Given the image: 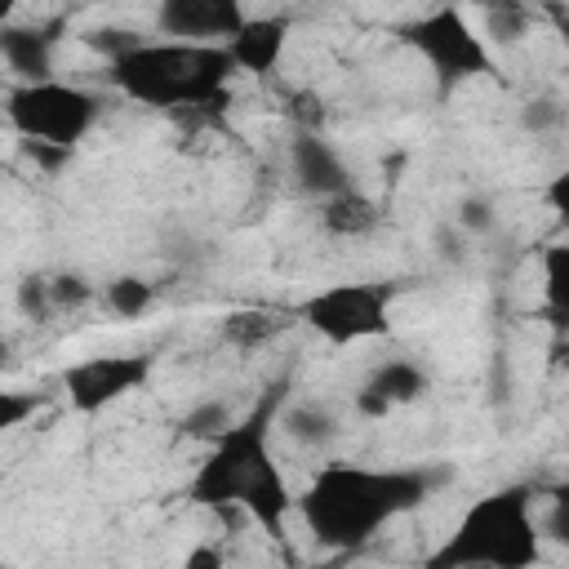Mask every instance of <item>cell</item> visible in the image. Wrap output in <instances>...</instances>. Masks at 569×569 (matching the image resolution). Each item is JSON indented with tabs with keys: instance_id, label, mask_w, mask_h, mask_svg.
Here are the masks:
<instances>
[{
	"instance_id": "obj_1",
	"label": "cell",
	"mask_w": 569,
	"mask_h": 569,
	"mask_svg": "<svg viewBox=\"0 0 569 569\" xmlns=\"http://www.w3.org/2000/svg\"><path fill=\"white\" fill-rule=\"evenodd\" d=\"M284 396H289V378H276L244 418H231V427L218 440H209V453L200 458L187 498L209 511H227V507L249 511V520L262 525V533L284 551V560H293V542L284 529L293 516V489L271 453V427Z\"/></svg>"
},
{
	"instance_id": "obj_2",
	"label": "cell",
	"mask_w": 569,
	"mask_h": 569,
	"mask_svg": "<svg viewBox=\"0 0 569 569\" xmlns=\"http://www.w3.org/2000/svg\"><path fill=\"white\" fill-rule=\"evenodd\" d=\"M440 485H449L445 467L329 462L307 480L302 493H293V511L325 551H360L382 525L418 511Z\"/></svg>"
},
{
	"instance_id": "obj_3",
	"label": "cell",
	"mask_w": 569,
	"mask_h": 569,
	"mask_svg": "<svg viewBox=\"0 0 569 569\" xmlns=\"http://www.w3.org/2000/svg\"><path fill=\"white\" fill-rule=\"evenodd\" d=\"M107 80L142 107H222L236 80V62L222 44L133 40L107 58Z\"/></svg>"
},
{
	"instance_id": "obj_4",
	"label": "cell",
	"mask_w": 569,
	"mask_h": 569,
	"mask_svg": "<svg viewBox=\"0 0 569 569\" xmlns=\"http://www.w3.org/2000/svg\"><path fill=\"white\" fill-rule=\"evenodd\" d=\"M538 560L542 542L533 520V485L516 480L480 493L445 533V542L427 551L422 569H533Z\"/></svg>"
},
{
	"instance_id": "obj_5",
	"label": "cell",
	"mask_w": 569,
	"mask_h": 569,
	"mask_svg": "<svg viewBox=\"0 0 569 569\" xmlns=\"http://www.w3.org/2000/svg\"><path fill=\"white\" fill-rule=\"evenodd\" d=\"M98 111H102V98L67 80L18 84L4 98V120L27 138V147H53L67 156L98 124Z\"/></svg>"
},
{
	"instance_id": "obj_6",
	"label": "cell",
	"mask_w": 569,
	"mask_h": 569,
	"mask_svg": "<svg viewBox=\"0 0 569 569\" xmlns=\"http://www.w3.org/2000/svg\"><path fill=\"white\" fill-rule=\"evenodd\" d=\"M400 40L431 67L440 93H453L458 84H467V80L493 71V58H489L485 36H480V31L467 22V13L453 9V4L413 18V22L400 31Z\"/></svg>"
},
{
	"instance_id": "obj_7",
	"label": "cell",
	"mask_w": 569,
	"mask_h": 569,
	"mask_svg": "<svg viewBox=\"0 0 569 569\" xmlns=\"http://www.w3.org/2000/svg\"><path fill=\"white\" fill-rule=\"evenodd\" d=\"M298 316L329 347H351V342H365V338H382L391 329V284L338 280V284L311 293L298 307Z\"/></svg>"
},
{
	"instance_id": "obj_8",
	"label": "cell",
	"mask_w": 569,
	"mask_h": 569,
	"mask_svg": "<svg viewBox=\"0 0 569 569\" xmlns=\"http://www.w3.org/2000/svg\"><path fill=\"white\" fill-rule=\"evenodd\" d=\"M156 369V356L129 351V356H89L71 369H62V391L76 413H98L129 391H138Z\"/></svg>"
},
{
	"instance_id": "obj_9",
	"label": "cell",
	"mask_w": 569,
	"mask_h": 569,
	"mask_svg": "<svg viewBox=\"0 0 569 569\" xmlns=\"http://www.w3.org/2000/svg\"><path fill=\"white\" fill-rule=\"evenodd\" d=\"M244 9L236 0H164L156 9V27L182 44H227L244 27Z\"/></svg>"
},
{
	"instance_id": "obj_10",
	"label": "cell",
	"mask_w": 569,
	"mask_h": 569,
	"mask_svg": "<svg viewBox=\"0 0 569 569\" xmlns=\"http://www.w3.org/2000/svg\"><path fill=\"white\" fill-rule=\"evenodd\" d=\"M289 160H293V178L307 196L316 200H333L342 191H351V173L342 164V156L333 151V142H325L320 133H298L293 147H289Z\"/></svg>"
},
{
	"instance_id": "obj_11",
	"label": "cell",
	"mask_w": 569,
	"mask_h": 569,
	"mask_svg": "<svg viewBox=\"0 0 569 569\" xmlns=\"http://www.w3.org/2000/svg\"><path fill=\"white\" fill-rule=\"evenodd\" d=\"M284 36H289V18L280 13H267V18H244V27L222 44L236 62V71H249V76H271L280 53H284Z\"/></svg>"
},
{
	"instance_id": "obj_12",
	"label": "cell",
	"mask_w": 569,
	"mask_h": 569,
	"mask_svg": "<svg viewBox=\"0 0 569 569\" xmlns=\"http://www.w3.org/2000/svg\"><path fill=\"white\" fill-rule=\"evenodd\" d=\"M427 387H431L427 369H418L413 360H387V365L365 382V391L356 396V409H360L365 418H382V413H391L396 405L418 400Z\"/></svg>"
},
{
	"instance_id": "obj_13",
	"label": "cell",
	"mask_w": 569,
	"mask_h": 569,
	"mask_svg": "<svg viewBox=\"0 0 569 569\" xmlns=\"http://www.w3.org/2000/svg\"><path fill=\"white\" fill-rule=\"evenodd\" d=\"M58 27H18V22H4L0 27V58L9 62V71L22 76V84H36V80H53V36Z\"/></svg>"
},
{
	"instance_id": "obj_14",
	"label": "cell",
	"mask_w": 569,
	"mask_h": 569,
	"mask_svg": "<svg viewBox=\"0 0 569 569\" xmlns=\"http://www.w3.org/2000/svg\"><path fill=\"white\" fill-rule=\"evenodd\" d=\"M320 204H325L320 218H325V227L333 236H365V231L378 227V204L369 196H360L356 187L342 191V196H333V200H320Z\"/></svg>"
},
{
	"instance_id": "obj_15",
	"label": "cell",
	"mask_w": 569,
	"mask_h": 569,
	"mask_svg": "<svg viewBox=\"0 0 569 569\" xmlns=\"http://www.w3.org/2000/svg\"><path fill=\"white\" fill-rule=\"evenodd\" d=\"M276 329H284V311H262V307H249V311H236L227 316V338L249 347L258 338H271Z\"/></svg>"
},
{
	"instance_id": "obj_16",
	"label": "cell",
	"mask_w": 569,
	"mask_h": 569,
	"mask_svg": "<svg viewBox=\"0 0 569 569\" xmlns=\"http://www.w3.org/2000/svg\"><path fill=\"white\" fill-rule=\"evenodd\" d=\"M227 427H231V409H227L222 400H204V405H196L191 413H182L178 436H191V440H218Z\"/></svg>"
},
{
	"instance_id": "obj_17",
	"label": "cell",
	"mask_w": 569,
	"mask_h": 569,
	"mask_svg": "<svg viewBox=\"0 0 569 569\" xmlns=\"http://www.w3.org/2000/svg\"><path fill=\"white\" fill-rule=\"evenodd\" d=\"M151 298H156V289L142 276H120V280L107 284V307L116 316H142L151 307Z\"/></svg>"
},
{
	"instance_id": "obj_18",
	"label": "cell",
	"mask_w": 569,
	"mask_h": 569,
	"mask_svg": "<svg viewBox=\"0 0 569 569\" xmlns=\"http://www.w3.org/2000/svg\"><path fill=\"white\" fill-rule=\"evenodd\" d=\"M44 391H13L0 387V436H9L13 427H22L27 418H36V409H44Z\"/></svg>"
},
{
	"instance_id": "obj_19",
	"label": "cell",
	"mask_w": 569,
	"mask_h": 569,
	"mask_svg": "<svg viewBox=\"0 0 569 569\" xmlns=\"http://www.w3.org/2000/svg\"><path fill=\"white\" fill-rule=\"evenodd\" d=\"M284 431H289L293 440H302V445H320V440L333 431V418H329L325 409H307V405H298V409L284 413Z\"/></svg>"
},
{
	"instance_id": "obj_20",
	"label": "cell",
	"mask_w": 569,
	"mask_h": 569,
	"mask_svg": "<svg viewBox=\"0 0 569 569\" xmlns=\"http://www.w3.org/2000/svg\"><path fill=\"white\" fill-rule=\"evenodd\" d=\"M525 27H529V9H520V4L485 9V36H493V40H502V44L520 40V36H525Z\"/></svg>"
},
{
	"instance_id": "obj_21",
	"label": "cell",
	"mask_w": 569,
	"mask_h": 569,
	"mask_svg": "<svg viewBox=\"0 0 569 569\" xmlns=\"http://www.w3.org/2000/svg\"><path fill=\"white\" fill-rule=\"evenodd\" d=\"M565 244H551L547 249V298H551V316H556V329L565 325Z\"/></svg>"
},
{
	"instance_id": "obj_22",
	"label": "cell",
	"mask_w": 569,
	"mask_h": 569,
	"mask_svg": "<svg viewBox=\"0 0 569 569\" xmlns=\"http://www.w3.org/2000/svg\"><path fill=\"white\" fill-rule=\"evenodd\" d=\"M489 222H493L489 200L471 196V200H462V204H458V231H489Z\"/></svg>"
},
{
	"instance_id": "obj_23",
	"label": "cell",
	"mask_w": 569,
	"mask_h": 569,
	"mask_svg": "<svg viewBox=\"0 0 569 569\" xmlns=\"http://www.w3.org/2000/svg\"><path fill=\"white\" fill-rule=\"evenodd\" d=\"M182 569H222V551H218L213 542H204V547H196V551L182 560Z\"/></svg>"
},
{
	"instance_id": "obj_24",
	"label": "cell",
	"mask_w": 569,
	"mask_h": 569,
	"mask_svg": "<svg viewBox=\"0 0 569 569\" xmlns=\"http://www.w3.org/2000/svg\"><path fill=\"white\" fill-rule=\"evenodd\" d=\"M13 13V4H0V27H4V18Z\"/></svg>"
},
{
	"instance_id": "obj_25",
	"label": "cell",
	"mask_w": 569,
	"mask_h": 569,
	"mask_svg": "<svg viewBox=\"0 0 569 569\" xmlns=\"http://www.w3.org/2000/svg\"><path fill=\"white\" fill-rule=\"evenodd\" d=\"M4 351H9V347H4V338H0V360H4Z\"/></svg>"
}]
</instances>
